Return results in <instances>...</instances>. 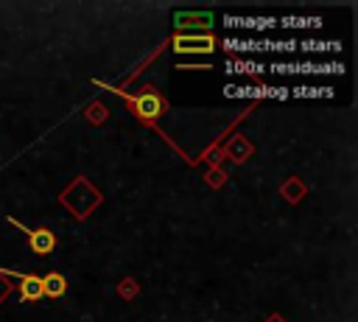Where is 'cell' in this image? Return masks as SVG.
Here are the masks:
<instances>
[{
  "mask_svg": "<svg viewBox=\"0 0 358 322\" xmlns=\"http://www.w3.org/2000/svg\"><path fill=\"white\" fill-rule=\"evenodd\" d=\"M277 76H341V62H271L268 67Z\"/></svg>",
  "mask_w": 358,
  "mask_h": 322,
  "instance_id": "6da1fadb",
  "label": "cell"
},
{
  "mask_svg": "<svg viewBox=\"0 0 358 322\" xmlns=\"http://www.w3.org/2000/svg\"><path fill=\"white\" fill-rule=\"evenodd\" d=\"M11 227H17L25 238H28V246H31V252L34 255H50L53 249H56V235L48 230V227H25L22 221H17V218H6Z\"/></svg>",
  "mask_w": 358,
  "mask_h": 322,
  "instance_id": "7a4b0ae2",
  "label": "cell"
},
{
  "mask_svg": "<svg viewBox=\"0 0 358 322\" xmlns=\"http://www.w3.org/2000/svg\"><path fill=\"white\" fill-rule=\"evenodd\" d=\"M126 101L131 104V112H134L140 120H157V118H162L165 109H168V104H165L157 92H151V90H145V92H140V95H126Z\"/></svg>",
  "mask_w": 358,
  "mask_h": 322,
  "instance_id": "3957f363",
  "label": "cell"
},
{
  "mask_svg": "<svg viewBox=\"0 0 358 322\" xmlns=\"http://www.w3.org/2000/svg\"><path fill=\"white\" fill-rule=\"evenodd\" d=\"M171 48L173 53H213L218 48L215 36L213 34H176L171 39Z\"/></svg>",
  "mask_w": 358,
  "mask_h": 322,
  "instance_id": "277c9868",
  "label": "cell"
},
{
  "mask_svg": "<svg viewBox=\"0 0 358 322\" xmlns=\"http://www.w3.org/2000/svg\"><path fill=\"white\" fill-rule=\"evenodd\" d=\"M224 25L227 28H235V31H268L277 25V17H266V14H227L224 17Z\"/></svg>",
  "mask_w": 358,
  "mask_h": 322,
  "instance_id": "5b68a950",
  "label": "cell"
},
{
  "mask_svg": "<svg viewBox=\"0 0 358 322\" xmlns=\"http://www.w3.org/2000/svg\"><path fill=\"white\" fill-rule=\"evenodd\" d=\"M173 25L179 31L193 28L196 34H210V28L215 25V20H213V11H176L173 14Z\"/></svg>",
  "mask_w": 358,
  "mask_h": 322,
  "instance_id": "8992f818",
  "label": "cell"
},
{
  "mask_svg": "<svg viewBox=\"0 0 358 322\" xmlns=\"http://www.w3.org/2000/svg\"><path fill=\"white\" fill-rule=\"evenodd\" d=\"M3 274H11V277H17L20 280V302H39L45 294H42V277H36V274H25V272H20V269H0Z\"/></svg>",
  "mask_w": 358,
  "mask_h": 322,
  "instance_id": "52a82bcc",
  "label": "cell"
},
{
  "mask_svg": "<svg viewBox=\"0 0 358 322\" xmlns=\"http://www.w3.org/2000/svg\"><path fill=\"white\" fill-rule=\"evenodd\" d=\"M224 50L232 53H266L271 48V39L263 36H224Z\"/></svg>",
  "mask_w": 358,
  "mask_h": 322,
  "instance_id": "ba28073f",
  "label": "cell"
},
{
  "mask_svg": "<svg viewBox=\"0 0 358 322\" xmlns=\"http://www.w3.org/2000/svg\"><path fill=\"white\" fill-rule=\"evenodd\" d=\"M224 95L229 98H288L285 87H238V84H227Z\"/></svg>",
  "mask_w": 358,
  "mask_h": 322,
  "instance_id": "9c48e42d",
  "label": "cell"
},
{
  "mask_svg": "<svg viewBox=\"0 0 358 322\" xmlns=\"http://www.w3.org/2000/svg\"><path fill=\"white\" fill-rule=\"evenodd\" d=\"M224 70H227L229 76H260V73L266 70V64L252 62V59H229V62L224 64Z\"/></svg>",
  "mask_w": 358,
  "mask_h": 322,
  "instance_id": "30bf717a",
  "label": "cell"
},
{
  "mask_svg": "<svg viewBox=\"0 0 358 322\" xmlns=\"http://www.w3.org/2000/svg\"><path fill=\"white\" fill-rule=\"evenodd\" d=\"M64 291H67V280H64V274L50 272V274L42 277V294H45V297L59 300V297H64Z\"/></svg>",
  "mask_w": 358,
  "mask_h": 322,
  "instance_id": "8fae6325",
  "label": "cell"
},
{
  "mask_svg": "<svg viewBox=\"0 0 358 322\" xmlns=\"http://www.w3.org/2000/svg\"><path fill=\"white\" fill-rule=\"evenodd\" d=\"M296 48H302L305 53H338L341 42H336V39H324V42L308 39V42H296Z\"/></svg>",
  "mask_w": 358,
  "mask_h": 322,
  "instance_id": "7c38bea8",
  "label": "cell"
},
{
  "mask_svg": "<svg viewBox=\"0 0 358 322\" xmlns=\"http://www.w3.org/2000/svg\"><path fill=\"white\" fill-rule=\"evenodd\" d=\"M277 25H285V28H319L322 17H282V20H277Z\"/></svg>",
  "mask_w": 358,
  "mask_h": 322,
  "instance_id": "4fadbf2b",
  "label": "cell"
},
{
  "mask_svg": "<svg viewBox=\"0 0 358 322\" xmlns=\"http://www.w3.org/2000/svg\"><path fill=\"white\" fill-rule=\"evenodd\" d=\"M288 95H296V98H330L333 90L330 87H294Z\"/></svg>",
  "mask_w": 358,
  "mask_h": 322,
  "instance_id": "5bb4252c",
  "label": "cell"
},
{
  "mask_svg": "<svg viewBox=\"0 0 358 322\" xmlns=\"http://www.w3.org/2000/svg\"><path fill=\"white\" fill-rule=\"evenodd\" d=\"M271 53H294L296 50V39H271V48H268Z\"/></svg>",
  "mask_w": 358,
  "mask_h": 322,
  "instance_id": "9a60e30c",
  "label": "cell"
}]
</instances>
